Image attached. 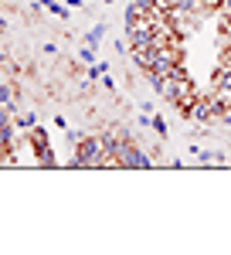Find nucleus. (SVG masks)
Segmentation results:
<instances>
[{
  "label": "nucleus",
  "mask_w": 231,
  "mask_h": 255,
  "mask_svg": "<svg viewBox=\"0 0 231 255\" xmlns=\"http://www.w3.org/2000/svg\"><path fill=\"white\" fill-rule=\"evenodd\" d=\"M106 146H109V139H85V143H78L75 163H82V167H89V163H102Z\"/></svg>",
  "instance_id": "obj_1"
}]
</instances>
